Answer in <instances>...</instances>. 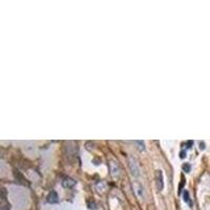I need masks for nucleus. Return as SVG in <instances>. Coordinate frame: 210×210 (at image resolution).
<instances>
[{"instance_id": "obj_9", "label": "nucleus", "mask_w": 210, "mask_h": 210, "mask_svg": "<svg viewBox=\"0 0 210 210\" xmlns=\"http://www.w3.org/2000/svg\"><path fill=\"white\" fill-rule=\"evenodd\" d=\"M134 143H136L138 146H139V149H140V150H144V149H145V144H144L143 141H136Z\"/></svg>"}, {"instance_id": "obj_11", "label": "nucleus", "mask_w": 210, "mask_h": 210, "mask_svg": "<svg viewBox=\"0 0 210 210\" xmlns=\"http://www.w3.org/2000/svg\"><path fill=\"white\" fill-rule=\"evenodd\" d=\"M185 157H186V152L182 151V152H181V158H185Z\"/></svg>"}, {"instance_id": "obj_12", "label": "nucleus", "mask_w": 210, "mask_h": 210, "mask_svg": "<svg viewBox=\"0 0 210 210\" xmlns=\"http://www.w3.org/2000/svg\"><path fill=\"white\" fill-rule=\"evenodd\" d=\"M200 148H201V149H204V148H205V144H204V143H201L200 144Z\"/></svg>"}, {"instance_id": "obj_10", "label": "nucleus", "mask_w": 210, "mask_h": 210, "mask_svg": "<svg viewBox=\"0 0 210 210\" xmlns=\"http://www.w3.org/2000/svg\"><path fill=\"white\" fill-rule=\"evenodd\" d=\"M183 170L185 171V172H189L190 171V164L188 163H185L183 165Z\"/></svg>"}, {"instance_id": "obj_2", "label": "nucleus", "mask_w": 210, "mask_h": 210, "mask_svg": "<svg viewBox=\"0 0 210 210\" xmlns=\"http://www.w3.org/2000/svg\"><path fill=\"white\" fill-rule=\"evenodd\" d=\"M108 166H109L110 174H111L113 178L119 177V174H120V168H119V165H118L117 162L113 160H110L109 162H108Z\"/></svg>"}, {"instance_id": "obj_4", "label": "nucleus", "mask_w": 210, "mask_h": 210, "mask_svg": "<svg viewBox=\"0 0 210 210\" xmlns=\"http://www.w3.org/2000/svg\"><path fill=\"white\" fill-rule=\"evenodd\" d=\"M157 187L159 190H162L164 187V182H163V174L161 170H157Z\"/></svg>"}, {"instance_id": "obj_8", "label": "nucleus", "mask_w": 210, "mask_h": 210, "mask_svg": "<svg viewBox=\"0 0 210 210\" xmlns=\"http://www.w3.org/2000/svg\"><path fill=\"white\" fill-rule=\"evenodd\" d=\"M0 210H11L10 203H2L0 206Z\"/></svg>"}, {"instance_id": "obj_1", "label": "nucleus", "mask_w": 210, "mask_h": 210, "mask_svg": "<svg viewBox=\"0 0 210 210\" xmlns=\"http://www.w3.org/2000/svg\"><path fill=\"white\" fill-rule=\"evenodd\" d=\"M128 166H129L130 172H131L133 177H139L140 176V168H139L137 162H136V160L133 158L130 157L128 159Z\"/></svg>"}, {"instance_id": "obj_6", "label": "nucleus", "mask_w": 210, "mask_h": 210, "mask_svg": "<svg viewBox=\"0 0 210 210\" xmlns=\"http://www.w3.org/2000/svg\"><path fill=\"white\" fill-rule=\"evenodd\" d=\"M75 185H76V181L70 178H64L62 181V186L65 188H73Z\"/></svg>"}, {"instance_id": "obj_5", "label": "nucleus", "mask_w": 210, "mask_h": 210, "mask_svg": "<svg viewBox=\"0 0 210 210\" xmlns=\"http://www.w3.org/2000/svg\"><path fill=\"white\" fill-rule=\"evenodd\" d=\"M47 202L50 204H56L59 202V197H58V194H57L56 191H50L48 195H47Z\"/></svg>"}, {"instance_id": "obj_7", "label": "nucleus", "mask_w": 210, "mask_h": 210, "mask_svg": "<svg viewBox=\"0 0 210 210\" xmlns=\"http://www.w3.org/2000/svg\"><path fill=\"white\" fill-rule=\"evenodd\" d=\"M184 202H185V203H188L190 205V206H191V202H190V197H189V193H188V191H186V190H185V191H184Z\"/></svg>"}, {"instance_id": "obj_3", "label": "nucleus", "mask_w": 210, "mask_h": 210, "mask_svg": "<svg viewBox=\"0 0 210 210\" xmlns=\"http://www.w3.org/2000/svg\"><path fill=\"white\" fill-rule=\"evenodd\" d=\"M132 186H133V191H134V194H136V195H137L139 199H144L145 194H144L143 186H142L140 183H138V182H134V183H132Z\"/></svg>"}]
</instances>
